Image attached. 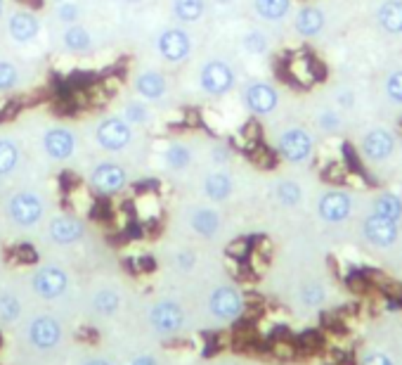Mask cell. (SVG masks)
Returning <instances> with one entry per match:
<instances>
[{"label": "cell", "instance_id": "cell-1", "mask_svg": "<svg viewBox=\"0 0 402 365\" xmlns=\"http://www.w3.org/2000/svg\"><path fill=\"white\" fill-rule=\"evenodd\" d=\"M43 213H45V202L41 195L31 190H19L10 197L8 202V216L12 218V223L21 225V228H34L41 223Z\"/></svg>", "mask_w": 402, "mask_h": 365}, {"label": "cell", "instance_id": "cell-2", "mask_svg": "<svg viewBox=\"0 0 402 365\" xmlns=\"http://www.w3.org/2000/svg\"><path fill=\"white\" fill-rule=\"evenodd\" d=\"M234 69L223 60H208L199 69V88L211 98H225L234 88Z\"/></svg>", "mask_w": 402, "mask_h": 365}, {"label": "cell", "instance_id": "cell-3", "mask_svg": "<svg viewBox=\"0 0 402 365\" xmlns=\"http://www.w3.org/2000/svg\"><path fill=\"white\" fill-rule=\"evenodd\" d=\"M95 140L104 152H123L133 143V126L123 116H107L95 128Z\"/></svg>", "mask_w": 402, "mask_h": 365}, {"label": "cell", "instance_id": "cell-4", "mask_svg": "<svg viewBox=\"0 0 402 365\" xmlns=\"http://www.w3.org/2000/svg\"><path fill=\"white\" fill-rule=\"evenodd\" d=\"M88 182L98 195L114 197L128 185V174L119 162H100L90 171Z\"/></svg>", "mask_w": 402, "mask_h": 365}, {"label": "cell", "instance_id": "cell-5", "mask_svg": "<svg viewBox=\"0 0 402 365\" xmlns=\"http://www.w3.org/2000/svg\"><path fill=\"white\" fill-rule=\"evenodd\" d=\"M157 52L170 64H180L192 55V39L180 26H166L157 36Z\"/></svg>", "mask_w": 402, "mask_h": 365}, {"label": "cell", "instance_id": "cell-6", "mask_svg": "<svg viewBox=\"0 0 402 365\" xmlns=\"http://www.w3.org/2000/svg\"><path fill=\"white\" fill-rule=\"evenodd\" d=\"M313 149H315L313 136L301 126L287 128V131L280 136V143H277V152L291 164L308 162V159L313 157Z\"/></svg>", "mask_w": 402, "mask_h": 365}, {"label": "cell", "instance_id": "cell-7", "mask_svg": "<svg viewBox=\"0 0 402 365\" xmlns=\"http://www.w3.org/2000/svg\"><path fill=\"white\" fill-rule=\"evenodd\" d=\"M244 107L251 112L254 116H267L277 110L280 105V93L272 83L267 81H251L244 85Z\"/></svg>", "mask_w": 402, "mask_h": 365}, {"label": "cell", "instance_id": "cell-8", "mask_svg": "<svg viewBox=\"0 0 402 365\" xmlns=\"http://www.w3.org/2000/svg\"><path fill=\"white\" fill-rule=\"evenodd\" d=\"M31 287H34V292L38 294L41 299L52 302V299H60L69 289V275L57 266H43L34 273Z\"/></svg>", "mask_w": 402, "mask_h": 365}, {"label": "cell", "instance_id": "cell-9", "mask_svg": "<svg viewBox=\"0 0 402 365\" xmlns=\"http://www.w3.org/2000/svg\"><path fill=\"white\" fill-rule=\"evenodd\" d=\"M43 149L55 162H67L76 152V136L67 126H52L43 133Z\"/></svg>", "mask_w": 402, "mask_h": 365}, {"label": "cell", "instance_id": "cell-10", "mask_svg": "<svg viewBox=\"0 0 402 365\" xmlns=\"http://www.w3.org/2000/svg\"><path fill=\"white\" fill-rule=\"evenodd\" d=\"M149 323L154 325V330L161 332V335H175L180 330L182 323H185V311L178 302H170V299H164V302H157L149 311Z\"/></svg>", "mask_w": 402, "mask_h": 365}, {"label": "cell", "instance_id": "cell-11", "mask_svg": "<svg viewBox=\"0 0 402 365\" xmlns=\"http://www.w3.org/2000/svg\"><path fill=\"white\" fill-rule=\"evenodd\" d=\"M208 309L221 320H237L244 313V297L234 287H218L208 299Z\"/></svg>", "mask_w": 402, "mask_h": 365}, {"label": "cell", "instance_id": "cell-12", "mask_svg": "<svg viewBox=\"0 0 402 365\" xmlns=\"http://www.w3.org/2000/svg\"><path fill=\"white\" fill-rule=\"evenodd\" d=\"M362 233L367 238V242L386 249V247H393L398 242L400 230H398V221H390V218H383L379 213H372V216L364 218Z\"/></svg>", "mask_w": 402, "mask_h": 365}, {"label": "cell", "instance_id": "cell-13", "mask_svg": "<svg viewBox=\"0 0 402 365\" xmlns=\"http://www.w3.org/2000/svg\"><path fill=\"white\" fill-rule=\"evenodd\" d=\"M8 34L17 45H29L38 39L41 21L31 10H14L8 17Z\"/></svg>", "mask_w": 402, "mask_h": 365}, {"label": "cell", "instance_id": "cell-14", "mask_svg": "<svg viewBox=\"0 0 402 365\" xmlns=\"http://www.w3.org/2000/svg\"><path fill=\"white\" fill-rule=\"evenodd\" d=\"M47 235L55 244H76L80 238L85 235V225L80 218L71 216V213H60V216L50 218L47 223Z\"/></svg>", "mask_w": 402, "mask_h": 365}, {"label": "cell", "instance_id": "cell-15", "mask_svg": "<svg viewBox=\"0 0 402 365\" xmlns=\"http://www.w3.org/2000/svg\"><path fill=\"white\" fill-rule=\"evenodd\" d=\"M29 340L36 348H52L62 342V325L52 315H38L29 325Z\"/></svg>", "mask_w": 402, "mask_h": 365}, {"label": "cell", "instance_id": "cell-16", "mask_svg": "<svg viewBox=\"0 0 402 365\" xmlns=\"http://www.w3.org/2000/svg\"><path fill=\"white\" fill-rule=\"evenodd\" d=\"M362 152L372 162H383L395 152V136L388 128H374L364 136L362 140Z\"/></svg>", "mask_w": 402, "mask_h": 365}, {"label": "cell", "instance_id": "cell-17", "mask_svg": "<svg viewBox=\"0 0 402 365\" xmlns=\"http://www.w3.org/2000/svg\"><path fill=\"white\" fill-rule=\"evenodd\" d=\"M353 211V200L341 190H329L320 200V216L326 223H343Z\"/></svg>", "mask_w": 402, "mask_h": 365}, {"label": "cell", "instance_id": "cell-18", "mask_svg": "<svg viewBox=\"0 0 402 365\" xmlns=\"http://www.w3.org/2000/svg\"><path fill=\"white\" fill-rule=\"evenodd\" d=\"M166 90H168V81H166V76L157 69H144L135 76V93L140 95L142 100H161L166 95Z\"/></svg>", "mask_w": 402, "mask_h": 365}, {"label": "cell", "instance_id": "cell-19", "mask_svg": "<svg viewBox=\"0 0 402 365\" xmlns=\"http://www.w3.org/2000/svg\"><path fill=\"white\" fill-rule=\"evenodd\" d=\"M232 190H234L232 178L225 171H213V174H208L203 178V195L213 202H225L232 195Z\"/></svg>", "mask_w": 402, "mask_h": 365}, {"label": "cell", "instance_id": "cell-20", "mask_svg": "<svg viewBox=\"0 0 402 365\" xmlns=\"http://www.w3.org/2000/svg\"><path fill=\"white\" fill-rule=\"evenodd\" d=\"M62 45L69 52H74V55H83V52H88L93 48V36H90V31L85 26L69 24L62 34Z\"/></svg>", "mask_w": 402, "mask_h": 365}, {"label": "cell", "instance_id": "cell-21", "mask_svg": "<svg viewBox=\"0 0 402 365\" xmlns=\"http://www.w3.org/2000/svg\"><path fill=\"white\" fill-rule=\"evenodd\" d=\"M377 17L383 31H388V34H393V36H400L402 34V0H386V3H381Z\"/></svg>", "mask_w": 402, "mask_h": 365}, {"label": "cell", "instance_id": "cell-22", "mask_svg": "<svg viewBox=\"0 0 402 365\" xmlns=\"http://www.w3.org/2000/svg\"><path fill=\"white\" fill-rule=\"evenodd\" d=\"M192 230H194L197 235H201V238H213V235L221 230V216H218L216 209H197L194 213H192Z\"/></svg>", "mask_w": 402, "mask_h": 365}, {"label": "cell", "instance_id": "cell-23", "mask_svg": "<svg viewBox=\"0 0 402 365\" xmlns=\"http://www.w3.org/2000/svg\"><path fill=\"white\" fill-rule=\"evenodd\" d=\"M324 29V12L320 8H303L296 14V31L305 39H313Z\"/></svg>", "mask_w": 402, "mask_h": 365}, {"label": "cell", "instance_id": "cell-24", "mask_svg": "<svg viewBox=\"0 0 402 365\" xmlns=\"http://www.w3.org/2000/svg\"><path fill=\"white\" fill-rule=\"evenodd\" d=\"M254 10L265 21H282L291 10V0H254Z\"/></svg>", "mask_w": 402, "mask_h": 365}, {"label": "cell", "instance_id": "cell-25", "mask_svg": "<svg viewBox=\"0 0 402 365\" xmlns=\"http://www.w3.org/2000/svg\"><path fill=\"white\" fill-rule=\"evenodd\" d=\"M21 152L19 145L12 138H0V178L14 174V169L19 166Z\"/></svg>", "mask_w": 402, "mask_h": 365}, {"label": "cell", "instance_id": "cell-26", "mask_svg": "<svg viewBox=\"0 0 402 365\" xmlns=\"http://www.w3.org/2000/svg\"><path fill=\"white\" fill-rule=\"evenodd\" d=\"M206 12L203 0H173V17L182 24H194Z\"/></svg>", "mask_w": 402, "mask_h": 365}, {"label": "cell", "instance_id": "cell-27", "mask_svg": "<svg viewBox=\"0 0 402 365\" xmlns=\"http://www.w3.org/2000/svg\"><path fill=\"white\" fill-rule=\"evenodd\" d=\"M164 164L173 171H185L192 164V149L182 143H168L164 149Z\"/></svg>", "mask_w": 402, "mask_h": 365}, {"label": "cell", "instance_id": "cell-28", "mask_svg": "<svg viewBox=\"0 0 402 365\" xmlns=\"http://www.w3.org/2000/svg\"><path fill=\"white\" fill-rule=\"evenodd\" d=\"M374 213L383 218H390V221H400L402 216V200L393 192H383L374 200Z\"/></svg>", "mask_w": 402, "mask_h": 365}, {"label": "cell", "instance_id": "cell-29", "mask_svg": "<svg viewBox=\"0 0 402 365\" xmlns=\"http://www.w3.org/2000/svg\"><path fill=\"white\" fill-rule=\"evenodd\" d=\"M119 306H121V297L114 289H100L93 297V309L98 311L100 315H114L116 311H119Z\"/></svg>", "mask_w": 402, "mask_h": 365}, {"label": "cell", "instance_id": "cell-30", "mask_svg": "<svg viewBox=\"0 0 402 365\" xmlns=\"http://www.w3.org/2000/svg\"><path fill=\"white\" fill-rule=\"evenodd\" d=\"M275 195L284 207H296V204L303 200V190L296 180H280L275 187Z\"/></svg>", "mask_w": 402, "mask_h": 365}, {"label": "cell", "instance_id": "cell-31", "mask_svg": "<svg viewBox=\"0 0 402 365\" xmlns=\"http://www.w3.org/2000/svg\"><path fill=\"white\" fill-rule=\"evenodd\" d=\"M241 45H244V50L249 52V55H265V52L270 50V41H267V36L258 29L246 31L244 39H241Z\"/></svg>", "mask_w": 402, "mask_h": 365}, {"label": "cell", "instance_id": "cell-32", "mask_svg": "<svg viewBox=\"0 0 402 365\" xmlns=\"http://www.w3.org/2000/svg\"><path fill=\"white\" fill-rule=\"evenodd\" d=\"M123 119H126L131 126H144L149 121V110L144 102L131 100L123 105Z\"/></svg>", "mask_w": 402, "mask_h": 365}, {"label": "cell", "instance_id": "cell-33", "mask_svg": "<svg viewBox=\"0 0 402 365\" xmlns=\"http://www.w3.org/2000/svg\"><path fill=\"white\" fill-rule=\"evenodd\" d=\"M19 83V69L14 62L0 60V93H10Z\"/></svg>", "mask_w": 402, "mask_h": 365}, {"label": "cell", "instance_id": "cell-34", "mask_svg": "<svg viewBox=\"0 0 402 365\" xmlns=\"http://www.w3.org/2000/svg\"><path fill=\"white\" fill-rule=\"evenodd\" d=\"M19 313H21L19 299L10 292L0 294V320H3V323H14V320L19 318Z\"/></svg>", "mask_w": 402, "mask_h": 365}, {"label": "cell", "instance_id": "cell-35", "mask_svg": "<svg viewBox=\"0 0 402 365\" xmlns=\"http://www.w3.org/2000/svg\"><path fill=\"white\" fill-rule=\"evenodd\" d=\"M270 351H272V356L282 358V361H289V358H293L298 353V344L291 337H275L270 344Z\"/></svg>", "mask_w": 402, "mask_h": 365}, {"label": "cell", "instance_id": "cell-36", "mask_svg": "<svg viewBox=\"0 0 402 365\" xmlns=\"http://www.w3.org/2000/svg\"><path fill=\"white\" fill-rule=\"evenodd\" d=\"M55 17L57 21H62V24H78L80 19V8L78 3H74V0H64V3H57L55 8Z\"/></svg>", "mask_w": 402, "mask_h": 365}, {"label": "cell", "instance_id": "cell-37", "mask_svg": "<svg viewBox=\"0 0 402 365\" xmlns=\"http://www.w3.org/2000/svg\"><path fill=\"white\" fill-rule=\"evenodd\" d=\"M386 95L393 102L402 105V69H395V72L386 79Z\"/></svg>", "mask_w": 402, "mask_h": 365}, {"label": "cell", "instance_id": "cell-38", "mask_svg": "<svg viewBox=\"0 0 402 365\" xmlns=\"http://www.w3.org/2000/svg\"><path fill=\"white\" fill-rule=\"evenodd\" d=\"M296 344H298V351L313 353V351H317V348L322 346V340H320L317 332H305L303 337H298Z\"/></svg>", "mask_w": 402, "mask_h": 365}, {"label": "cell", "instance_id": "cell-39", "mask_svg": "<svg viewBox=\"0 0 402 365\" xmlns=\"http://www.w3.org/2000/svg\"><path fill=\"white\" fill-rule=\"evenodd\" d=\"M339 126H341V119H339V114H336L334 110H324L320 114V128H324L326 133H334Z\"/></svg>", "mask_w": 402, "mask_h": 365}, {"label": "cell", "instance_id": "cell-40", "mask_svg": "<svg viewBox=\"0 0 402 365\" xmlns=\"http://www.w3.org/2000/svg\"><path fill=\"white\" fill-rule=\"evenodd\" d=\"M322 299H324V289H322L320 284H308V287L303 289V302L308 306H317Z\"/></svg>", "mask_w": 402, "mask_h": 365}, {"label": "cell", "instance_id": "cell-41", "mask_svg": "<svg viewBox=\"0 0 402 365\" xmlns=\"http://www.w3.org/2000/svg\"><path fill=\"white\" fill-rule=\"evenodd\" d=\"M362 365H393L388 356H383V353H372V356L364 358Z\"/></svg>", "mask_w": 402, "mask_h": 365}, {"label": "cell", "instance_id": "cell-42", "mask_svg": "<svg viewBox=\"0 0 402 365\" xmlns=\"http://www.w3.org/2000/svg\"><path fill=\"white\" fill-rule=\"evenodd\" d=\"M178 266L182 271H190L192 266H194V254L192 251H180L178 254Z\"/></svg>", "mask_w": 402, "mask_h": 365}, {"label": "cell", "instance_id": "cell-43", "mask_svg": "<svg viewBox=\"0 0 402 365\" xmlns=\"http://www.w3.org/2000/svg\"><path fill=\"white\" fill-rule=\"evenodd\" d=\"M324 363L326 365H339L343 363V353L339 348H329V351H324Z\"/></svg>", "mask_w": 402, "mask_h": 365}, {"label": "cell", "instance_id": "cell-44", "mask_svg": "<svg viewBox=\"0 0 402 365\" xmlns=\"http://www.w3.org/2000/svg\"><path fill=\"white\" fill-rule=\"evenodd\" d=\"M213 159H216L218 164L227 162V159H230V149L225 147V145H218V147H213Z\"/></svg>", "mask_w": 402, "mask_h": 365}, {"label": "cell", "instance_id": "cell-45", "mask_svg": "<svg viewBox=\"0 0 402 365\" xmlns=\"http://www.w3.org/2000/svg\"><path fill=\"white\" fill-rule=\"evenodd\" d=\"M131 365H157V361L152 356H137Z\"/></svg>", "mask_w": 402, "mask_h": 365}, {"label": "cell", "instance_id": "cell-46", "mask_svg": "<svg viewBox=\"0 0 402 365\" xmlns=\"http://www.w3.org/2000/svg\"><path fill=\"white\" fill-rule=\"evenodd\" d=\"M341 105L343 107H348V105H353V93H341Z\"/></svg>", "mask_w": 402, "mask_h": 365}, {"label": "cell", "instance_id": "cell-47", "mask_svg": "<svg viewBox=\"0 0 402 365\" xmlns=\"http://www.w3.org/2000/svg\"><path fill=\"white\" fill-rule=\"evenodd\" d=\"M85 365H111L109 361H104V358H95V361H88Z\"/></svg>", "mask_w": 402, "mask_h": 365}, {"label": "cell", "instance_id": "cell-48", "mask_svg": "<svg viewBox=\"0 0 402 365\" xmlns=\"http://www.w3.org/2000/svg\"><path fill=\"white\" fill-rule=\"evenodd\" d=\"M5 17V0H0V19Z\"/></svg>", "mask_w": 402, "mask_h": 365}, {"label": "cell", "instance_id": "cell-49", "mask_svg": "<svg viewBox=\"0 0 402 365\" xmlns=\"http://www.w3.org/2000/svg\"><path fill=\"white\" fill-rule=\"evenodd\" d=\"M123 3H128V5H140L142 0H123Z\"/></svg>", "mask_w": 402, "mask_h": 365}, {"label": "cell", "instance_id": "cell-50", "mask_svg": "<svg viewBox=\"0 0 402 365\" xmlns=\"http://www.w3.org/2000/svg\"><path fill=\"white\" fill-rule=\"evenodd\" d=\"M218 5H227V3H232V0H216Z\"/></svg>", "mask_w": 402, "mask_h": 365}, {"label": "cell", "instance_id": "cell-51", "mask_svg": "<svg viewBox=\"0 0 402 365\" xmlns=\"http://www.w3.org/2000/svg\"><path fill=\"white\" fill-rule=\"evenodd\" d=\"M55 3H64V0H55Z\"/></svg>", "mask_w": 402, "mask_h": 365}, {"label": "cell", "instance_id": "cell-52", "mask_svg": "<svg viewBox=\"0 0 402 365\" xmlns=\"http://www.w3.org/2000/svg\"><path fill=\"white\" fill-rule=\"evenodd\" d=\"M339 365H348V363H346V361H343V363H339Z\"/></svg>", "mask_w": 402, "mask_h": 365}]
</instances>
